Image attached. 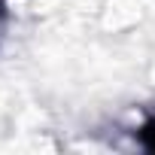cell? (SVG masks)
<instances>
[{"instance_id":"6da1fadb","label":"cell","mask_w":155,"mask_h":155,"mask_svg":"<svg viewBox=\"0 0 155 155\" xmlns=\"http://www.w3.org/2000/svg\"><path fill=\"white\" fill-rule=\"evenodd\" d=\"M140 137H143V143H146V146H152V149H155V125H152V122L140 131Z\"/></svg>"}]
</instances>
